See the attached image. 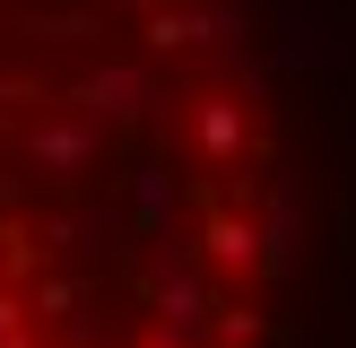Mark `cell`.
I'll use <instances>...</instances> for the list:
<instances>
[{
  "instance_id": "cell-1",
  "label": "cell",
  "mask_w": 356,
  "mask_h": 348,
  "mask_svg": "<svg viewBox=\"0 0 356 348\" xmlns=\"http://www.w3.org/2000/svg\"><path fill=\"white\" fill-rule=\"evenodd\" d=\"M296 235L252 0H0V348H278Z\"/></svg>"
}]
</instances>
